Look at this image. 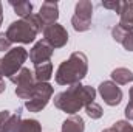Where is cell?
Listing matches in <instances>:
<instances>
[{"label":"cell","instance_id":"cell-6","mask_svg":"<svg viewBox=\"0 0 133 132\" xmlns=\"http://www.w3.org/2000/svg\"><path fill=\"white\" fill-rule=\"evenodd\" d=\"M93 19V3L90 0H79L74 6V16L71 17V25L76 31L84 33L91 28Z\"/></svg>","mask_w":133,"mask_h":132},{"label":"cell","instance_id":"cell-16","mask_svg":"<svg viewBox=\"0 0 133 132\" xmlns=\"http://www.w3.org/2000/svg\"><path fill=\"white\" fill-rule=\"evenodd\" d=\"M53 76V64L48 61L45 64H40V65H36L34 68V78H36V82H48Z\"/></svg>","mask_w":133,"mask_h":132},{"label":"cell","instance_id":"cell-12","mask_svg":"<svg viewBox=\"0 0 133 132\" xmlns=\"http://www.w3.org/2000/svg\"><path fill=\"white\" fill-rule=\"evenodd\" d=\"M39 17L42 19V22L46 25L56 23L59 19V5L57 2H43L39 11Z\"/></svg>","mask_w":133,"mask_h":132},{"label":"cell","instance_id":"cell-9","mask_svg":"<svg viewBox=\"0 0 133 132\" xmlns=\"http://www.w3.org/2000/svg\"><path fill=\"white\" fill-rule=\"evenodd\" d=\"M98 92H99L101 98L104 99V103L107 106H111V107L121 104L122 97H124L121 87H118V84H115L113 81H104V82H101L99 87H98Z\"/></svg>","mask_w":133,"mask_h":132},{"label":"cell","instance_id":"cell-24","mask_svg":"<svg viewBox=\"0 0 133 132\" xmlns=\"http://www.w3.org/2000/svg\"><path fill=\"white\" fill-rule=\"evenodd\" d=\"M11 50V40L8 39L6 33H0V51H9Z\"/></svg>","mask_w":133,"mask_h":132},{"label":"cell","instance_id":"cell-25","mask_svg":"<svg viewBox=\"0 0 133 132\" xmlns=\"http://www.w3.org/2000/svg\"><path fill=\"white\" fill-rule=\"evenodd\" d=\"M122 47L127 50V51H133V31H127L125 37L122 39Z\"/></svg>","mask_w":133,"mask_h":132},{"label":"cell","instance_id":"cell-2","mask_svg":"<svg viewBox=\"0 0 133 132\" xmlns=\"http://www.w3.org/2000/svg\"><path fill=\"white\" fill-rule=\"evenodd\" d=\"M88 71V58L82 51H74L70 55V58L65 59L56 70V82L59 86H74L79 84Z\"/></svg>","mask_w":133,"mask_h":132},{"label":"cell","instance_id":"cell-17","mask_svg":"<svg viewBox=\"0 0 133 132\" xmlns=\"http://www.w3.org/2000/svg\"><path fill=\"white\" fill-rule=\"evenodd\" d=\"M9 5L12 6L14 13H16L17 16H20L22 19H25V17H28V16L33 14V3H31V2H26V0L14 2V0H11Z\"/></svg>","mask_w":133,"mask_h":132},{"label":"cell","instance_id":"cell-22","mask_svg":"<svg viewBox=\"0 0 133 132\" xmlns=\"http://www.w3.org/2000/svg\"><path fill=\"white\" fill-rule=\"evenodd\" d=\"M101 5H102L104 8L111 9V11H115V13H118V14H119L121 6H122V2H119V0H113V2H102Z\"/></svg>","mask_w":133,"mask_h":132},{"label":"cell","instance_id":"cell-5","mask_svg":"<svg viewBox=\"0 0 133 132\" xmlns=\"http://www.w3.org/2000/svg\"><path fill=\"white\" fill-rule=\"evenodd\" d=\"M11 82L16 84V95L20 99H28L31 98L34 90V86H36V78H34V71H31L30 68L26 67H22L16 75H12L11 78Z\"/></svg>","mask_w":133,"mask_h":132},{"label":"cell","instance_id":"cell-1","mask_svg":"<svg viewBox=\"0 0 133 132\" xmlns=\"http://www.w3.org/2000/svg\"><path fill=\"white\" fill-rule=\"evenodd\" d=\"M96 98V90L91 86H84V84H74L66 87V90L59 92L54 97V106L70 115H76L82 107H87L90 103H93Z\"/></svg>","mask_w":133,"mask_h":132},{"label":"cell","instance_id":"cell-8","mask_svg":"<svg viewBox=\"0 0 133 132\" xmlns=\"http://www.w3.org/2000/svg\"><path fill=\"white\" fill-rule=\"evenodd\" d=\"M43 39L53 47V48H62L68 42V33L61 23H51L43 28Z\"/></svg>","mask_w":133,"mask_h":132},{"label":"cell","instance_id":"cell-26","mask_svg":"<svg viewBox=\"0 0 133 132\" xmlns=\"http://www.w3.org/2000/svg\"><path fill=\"white\" fill-rule=\"evenodd\" d=\"M5 89H6V86H5V81H3V76H2V73H0V95L5 92Z\"/></svg>","mask_w":133,"mask_h":132},{"label":"cell","instance_id":"cell-13","mask_svg":"<svg viewBox=\"0 0 133 132\" xmlns=\"http://www.w3.org/2000/svg\"><path fill=\"white\" fill-rule=\"evenodd\" d=\"M119 25L129 31H133V2H122L119 11Z\"/></svg>","mask_w":133,"mask_h":132},{"label":"cell","instance_id":"cell-23","mask_svg":"<svg viewBox=\"0 0 133 132\" xmlns=\"http://www.w3.org/2000/svg\"><path fill=\"white\" fill-rule=\"evenodd\" d=\"M129 95H130V101H129V104H127L124 113H125V118H127L129 121H133V87H130Z\"/></svg>","mask_w":133,"mask_h":132},{"label":"cell","instance_id":"cell-19","mask_svg":"<svg viewBox=\"0 0 133 132\" xmlns=\"http://www.w3.org/2000/svg\"><path fill=\"white\" fill-rule=\"evenodd\" d=\"M85 112H87V115H88L91 120H99L101 117L104 115V110H102L101 104H98L96 101L90 103V104L85 107Z\"/></svg>","mask_w":133,"mask_h":132},{"label":"cell","instance_id":"cell-21","mask_svg":"<svg viewBox=\"0 0 133 132\" xmlns=\"http://www.w3.org/2000/svg\"><path fill=\"white\" fill-rule=\"evenodd\" d=\"M113 128L116 129V132H133V126L129 121H124V120L116 121V123L113 124Z\"/></svg>","mask_w":133,"mask_h":132},{"label":"cell","instance_id":"cell-10","mask_svg":"<svg viewBox=\"0 0 133 132\" xmlns=\"http://www.w3.org/2000/svg\"><path fill=\"white\" fill-rule=\"evenodd\" d=\"M53 53H54V48H53L45 39L37 40V42L34 44V47L31 48V51H30V61L33 62L34 65L45 64V62H48V61L51 59Z\"/></svg>","mask_w":133,"mask_h":132},{"label":"cell","instance_id":"cell-4","mask_svg":"<svg viewBox=\"0 0 133 132\" xmlns=\"http://www.w3.org/2000/svg\"><path fill=\"white\" fill-rule=\"evenodd\" d=\"M28 51L23 47H14L9 51L5 53L3 58H0V73L2 76L11 78L12 75H16L22 67L23 62L28 59Z\"/></svg>","mask_w":133,"mask_h":132},{"label":"cell","instance_id":"cell-7","mask_svg":"<svg viewBox=\"0 0 133 132\" xmlns=\"http://www.w3.org/2000/svg\"><path fill=\"white\" fill-rule=\"evenodd\" d=\"M54 93V89L48 82H36L33 90V95L28 101H25V107L30 112H40L42 109L46 107L50 99Z\"/></svg>","mask_w":133,"mask_h":132},{"label":"cell","instance_id":"cell-3","mask_svg":"<svg viewBox=\"0 0 133 132\" xmlns=\"http://www.w3.org/2000/svg\"><path fill=\"white\" fill-rule=\"evenodd\" d=\"M45 23L39 17V14H31L25 19L12 22L8 30L6 36L11 40V44H31L34 42L36 36L43 31Z\"/></svg>","mask_w":133,"mask_h":132},{"label":"cell","instance_id":"cell-14","mask_svg":"<svg viewBox=\"0 0 133 132\" xmlns=\"http://www.w3.org/2000/svg\"><path fill=\"white\" fill-rule=\"evenodd\" d=\"M85 123L81 115H71L62 123V132H84Z\"/></svg>","mask_w":133,"mask_h":132},{"label":"cell","instance_id":"cell-15","mask_svg":"<svg viewBox=\"0 0 133 132\" xmlns=\"http://www.w3.org/2000/svg\"><path fill=\"white\" fill-rule=\"evenodd\" d=\"M110 76H111L115 84H121V86H125V84H129V82L133 81V71L129 70V68H125V67L115 68Z\"/></svg>","mask_w":133,"mask_h":132},{"label":"cell","instance_id":"cell-11","mask_svg":"<svg viewBox=\"0 0 133 132\" xmlns=\"http://www.w3.org/2000/svg\"><path fill=\"white\" fill-rule=\"evenodd\" d=\"M22 121V109H17L14 113L9 110L0 112V132H17Z\"/></svg>","mask_w":133,"mask_h":132},{"label":"cell","instance_id":"cell-28","mask_svg":"<svg viewBox=\"0 0 133 132\" xmlns=\"http://www.w3.org/2000/svg\"><path fill=\"white\" fill-rule=\"evenodd\" d=\"M101 132H116V129L111 126V128H107V129H104V131H101Z\"/></svg>","mask_w":133,"mask_h":132},{"label":"cell","instance_id":"cell-20","mask_svg":"<svg viewBox=\"0 0 133 132\" xmlns=\"http://www.w3.org/2000/svg\"><path fill=\"white\" fill-rule=\"evenodd\" d=\"M127 31H129V30L122 28V27H121V25L118 23L116 27H113V28H111V37H113V39H115L116 42H119V44H121V42H122V39L125 37Z\"/></svg>","mask_w":133,"mask_h":132},{"label":"cell","instance_id":"cell-18","mask_svg":"<svg viewBox=\"0 0 133 132\" xmlns=\"http://www.w3.org/2000/svg\"><path fill=\"white\" fill-rule=\"evenodd\" d=\"M17 132H42V124L34 118L22 120Z\"/></svg>","mask_w":133,"mask_h":132},{"label":"cell","instance_id":"cell-27","mask_svg":"<svg viewBox=\"0 0 133 132\" xmlns=\"http://www.w3.org/2000/svg\"><path fill=\"white\" fill-rule=\"evenodd\" d=\"M2 22H3V6L0 3V27H2Z\"/></svg>","mask_w":133,"mask_h":132}]
</instances>
